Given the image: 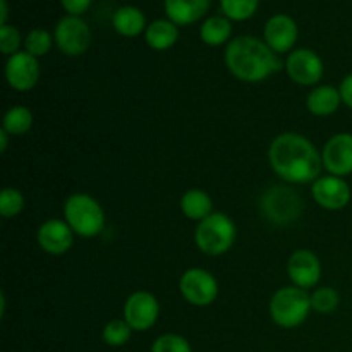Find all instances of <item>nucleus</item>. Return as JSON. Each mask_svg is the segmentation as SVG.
Listing matches in <instances>:
<instances>
[{"label": "nucleus", "mask_w": 352, "mask_h": 352, "mask_svg": "<svg viewBox=\"0 0 352 352\" xmlns=\"http://www.w3.org/2000/svg\"><path fill=\"white\" fill-rule=\"evenodd\" d=\"M270 167L289 184H308L322 177V151L299 133H282L268 148Z\"/></svg>", "instance_id": "obj_1"}, {"label": "nucleus", "mask_w": 352, "mask_h": 352, "mask_svg": "<svg viewBox=\"0 0 352 352\" xmlns=\"http://www.w3.org/2000/svg\"><path fill=\"white\" fill-rule=\"evenodd\" d=\"M226 65L243 82H261L282 69L278 55L256 36H236L227 43Z\"/></svg>", "instance_id": "obj_2"}, {"label": "nucleus", "mask_w": 352, "mask_h": 352, "mask_svg": "<svg viewBox=\"0 0 352 352\" xmlns=\"http://www.w3.org/2000/svg\"><path fill=\"white\" fill-rule=\"evenodd\" d=\"M64 220L76 236L85 239L100 236L105 229V212L102 205L86 192H74L65 199Z\"/></svg>", "instance_id": "obj_3"}, {"label": "nucleus", "mask_w": 352, "mask_h": 352, "mask_svg": "<svg viewBox=\"0 0 352 352\" xmlns=\"http://www.w3.org/2000/svg\"><path fill=\"white\" fill-rule=\"evenodd\" d=\"M311 309V294L296 285L278 289L268 305L272 322L280 329H296L302 325Z\"/></svg>", "instance_id": "obj_4"}, {"label": "nucleus", "mask_w": 352, "mask_h": 352, "mask_svg": "<svg viewBox=\"0 0 352 352\" xmlns=\"http://www.w3.org/2000/svg\"><path fill=\"white\" fill-rule=\"evenodd\" d=\"M196 246L208 256L226 254L236 243V226L226 213H212L205 220L198 222L195 232Z\"/></svg>", "instance_id": "obj_5"}, {"label": "nucleus", "mask_w": 352, "mask_h": 352, "mask_svg": "<svg viewBox=\"0 0 352 352\" xmlns=\"http://www.w3.org/2000/svg\"><path fill=\"white\" fill-rule=\"evenodd\" d=\"M260 210L268 222L287 226L301 215L302 199L294 189L285 188V186H274L261 196Z\"/></svg>", "instance_id": "obj_6"}, {"label": "nucleus", "mask_w": 352, "mask_h": 352, "mask_svg": "<svg viewBox=\"0 0 352 352\" xmlns=\"http://www.w3.org/2000/svg\"><path fill=\"white\" fill-rule=\"evenodd\" d=\"M182 298L192 306L205 308L219 298V280L205 268H188L179 278Z\"/></svg>", "instance_id": "obj_7"}, {"label": "nucleus", "mask_w": 352, "mask_h": 352, "mask_svg": "<svg viewBox=\"0 0 352 352\" xmlns=\"http://www.w3.org/2000/svg\"><path fill=\"white\" fill-rule=\"evenodd\" d=\"M54 40L62 54L79 57L91 45V30L79 16H64L55 26Z\"/></svg>", "instance_id": "obj_8"}, {"label": "nucleus", "mask_w": 352, "mask_h": 352, "mask_svg": "<svg viewBox=\"0 0 352 352\" xmlns=\"http://www.w3.org/2000/svg\"><path fill=\"white\" fill-rule=\"evenodd\" d=\"M289 79L301 86H316L323 78V60L311 48H298L284 64Z\"/></svg>", "instance_id": "obj_9"}, {"label": "nucleus", "mask_w": 352, "mask_h": 352, "mask_svg": "<svg viewBox=\"0 0 352 352\" xmlns=\"http://www.w3.org/2000/svg\"><path fill=\"white\" fill-rule=\"evenodd\" d=\"M160 315L158 299L148 291H136L124 302V320L134 332H146Z\"/></svg>", "instance_id": "obj_10"}, {"label": "nucleus", "mask_w": 352, "mask_h": 352, "mask_svg": "<svg viewBox=\"0 0 352 352\" xmlns=\"http://www.w3.org/2000/svg\"><path fill=\"white\" fill-rule=\"evenodd\" d=\"M41 76L40 62L26 50L7 57L6 79L7 85L16 91H30L38 85Z\"/></svg>", "instance_id": "obj_11"}, {"label": "nucleus", "mask_w": 352, "mask_h": 352, "mask_svg": "<svg viewBox=\"0 0 352 352\" xmlns=\"http://www.w3.org/2000/svg\"><path fill=\"white\" fill-rule=\"evenodd\" d=\"M322 162L330 175L346 177L352 174V134H333L323 146Z\"/></svg>", "instance_id": "obj_12"}, {"label": "nucleus", "mask_w": 352, "mask_h": 352, "mask_svg": "<svg viewBox=\"0 0 352 352\" xmlns=\"http://www.w3.org/2000/svg\"><path fill=\"white\" fill-rule=\"evenodd\" d=\"M311 195L316 205L322 208L337 212L349 205L351 201V188L342 177L337 175H323L318 177L311 186Z\"/></svg>", "instance_id": "obj_13"}, {"label": "nucleus", "mask_w": 352, "mask_h": 352, "mask_svg": "<svg viewBox=\"0 0 352 352\" xmlns=\"http://www.w3.org/2000/svg\"><path fill=\"white\" fill-rule=\"evenodd\" d=\"M287 275L292 285L308 291L318 285L322 278V263L313 251L298 250L289 258Z\"/></svg>", "instance_id": "obj_14"}, {"label": "nucleus", "mask_w": 352, "mask_h": 352, "mask_svg": "<svg viewBox=\"0 0 352 352\" xmlns=\"http://www.w3.org/2000/svg\"><path fill=\"white\" fill-rule=\"evenodd\" d=\"M36 243L45 253L60 256L72 248L74 232L64 219H48L38 229Z\"/></svg>", "instance_id": "obj_15"}, {"label": "nucleus", "mask_w": 352, "mask_h": 352, "mask_svg": "<svg viewBox=\"0 0 352 352\" xmlns=\"http://www.w3.org/2000/svg\"><path fill=\"white\" fill-rule=\"evenodd\" d=\"M265 43L275 52V54H291L298 41L299 30L296 21L287 14H275L265 24Z\"/></svg>", "instance_id": "obj_16"}, {"label": "nucleus", "mask_w": 352, "mask_h": 352, "mask_svg": "<svg viewBox=\"0 0 352 352\" xmlns=\"http://www.w3.org/2000/svg\"><path fill=\"white\" fill-rule=\"evenodd\" d=\"M165 14L177 26H188L201 19L210 9V0H165Z\"/></svg>", "instance_id": "obj_17"}, {"label": "nucleus", "mask_w": 352, "mask_h": 352, "mask_svg": "<svg viewBox=\"0 0 352 352\" xmlns=\"http://www.w3.org/2000/svg\"><path fill=\"white\" fill-rule=\"evenodd\" d=\"M340 103H342V96H340L339 88H333V86L329 85L313 88L308 93V98H306V107L316 117L332 116L339 110Z\"/></svg>", "instance_id": "obj_18"}, {"label": "nucleus", "mask_w": 352, "mask_h": 352, "mask_svg": "<svg viewBox=\"0 0 352 352\" xmlns=\"http://www.w3.org/2000/svg\"><path fill=\"white\" fill-rule=\"evenodd\" d=\"M179 40V26L170 19H157L148 24L144 31V41L153 50H168Z\"/></svg>", "instance_id": "obj_19"}, {"label": "nucleus", "mask_w": 352, "mask_h": 352, "mask_svg": "<svg viewBox=\"0 0 352 352\" xmlns=\"http://www.w3.org/2000/svg\"><path fill=\"white\" fill-rule=\"evenodd\" d=\"M112 26L120 36L134 38L146 31V17L138 7L124 6L113 12Z\"/></svg>", "instance_id": "obj_20"}, {"label": "nucleus", "mask_w": 352, "mask_h": 352, "mask_svg": "<svg viewBox=\"0 0 352 352\" xmlns=\"http://www.w3.org/2000/svg\"><path fill=\"white\" fill-rule=\"evenodd\" d=\"M179 205H181V212L184 213V217H188L189 220H195V222H201L213 213L212 198H210L208 192L198 188L188 189L182 195Z\"/></svg>", "instance_id": "obj_21"}, {"label": "nucleus", "mask_w": 352, "mask_h": 352, "mask_svg": "<svg viewBox=\"0 0 352 352\" xmlns=\"http://www.w3.org/2000/svg\"><path fill=\"white\" fill-rule=\"evenodd\" d=\"M232 36V23L226 16H212L199 28V38L208 47H220L229 43Z\"/></svg>", "instance_id": "obj_22"}, {"label": "nucleus", "mask_w": 352, "mask_h": 352, "mask_svg": "<svg viewBox=\"0 0 352 352\" xmlns=\"http://www.w3.org/2000/svg\"><path fill=\"white\" fill-rule=\"evenodd\" d=\"M33 127V113L28 107L14 105L3 113L2 129L9 136H23Z\"/></svg>", "instance_id": "obj_23"}, {"label": "nucleus", "mask_w": 352, "mask_h": 352, "mask_svg": "<svg viewBox=\"0 0 352 352\" xmlns=\"http://www.w3.org/2000/svg\"><path fill=\"white\" fill-rule=\"evenodd\" d=\"M134 330L131 329L129 323L124 318H116L110 320L105 327H103V342L110 347H120L124 344L129 342L131 336H133Z\"/></svg>", "instance_id": "obj_24"}, {"label": "nucleus", "mask_w": 352, "mask_h": 352, "mask_svg": "<svg viewBox=\"0 0 352 352\" xmlns=\"http://www.w3.org/2000/svg\"><path fill=\"white\" fill-rule=\"evenodd\" d=\"M54 36L48 33L47 30H41V28H34L24 38V50L28 54H31L33 57L40 58L43 55H47L48 52L54 47Z\"/></svg>", "instance_id": "obj_25"}, {"label": "nucleus", "mask_w": 352, "mask_h": 352, "mask_svg": "<svg viewBox=\"0 0 352 352\" xmlns=\"http://www.w3.org/2000/svg\"><path fill=\"white\" fill-rule=\"evenodd\" d=\"M260 0H220L223 16L230 21H246L254 16Z\"/></svg>", "instance_id": "obj_26"}, {"label": "nucleus", "mask_w": 352, "mask_h": 352, "mask_svg": "<svg viewBox=\"0 0 352 352\" xmlns=\"http://www.w3.org/2000/svg\"><path fill=\"white\" fill-rule=\"evenodd\" d=\"M340 305L339 292L333 287H318L311 294V308L320 315H330Z\"/></svg>", "instance_id": "obj_27"}, {"label": "nucleus", "mask_w": 352, "mask_h": 352, "mask_svg": "<svg viewBox=\"0 0 352 352\" xmlns=\"http://www.w3.org/2000/svg\"><path fill=\"white\" fill-rule=\"evenodd\" d=\"M26 199L24 195L16 188H3L0 195V215L3 219H14L24 210Z\"/></svg>", "instance_id": "obj_28"}, {"label": "nucleus", "mask_w": 352, "mask_h": 352, "mask_svg": "<svg viewBox=\"0 0 352 352\" xmlns=\"http://www.w3.org/2000/svg\"><path fill=\"white\" fill-rule=\"evenodd\" d=\"M151 352H192L191 344L179 333H164L151 344Z\"/></svg>", "instance_id": "obj_29"}, {"label": "nucleus", "mask_w": 352, "mask_h": 352, "mask_svg": "<svg viewBox=\"0 0 352 352\" xmlns=\"http://www.w3.org/2000/svg\"><path fill=\"white\" fill-rule=\"evenodd\" d=\"M21 43H23V38H21V33L17 31V28L9 26H0V52L7 57L17 54L19 52Z\"/></svg>", "instance_id": "obj_30"}, {"label": "nucleus", "mask_w": 352, "mask_h": 352, "mask_svg": "<svg viewBox=\"0 0 352 352\" xmlns=\"http://www.w3.org/2000/svg\"><path fill=\"white\" fill-rule=\"evenodd\" d=\"M67 16H81L91 6V0H60Z\"/></svg>", "instance_id": "obj_31"}, {"label": "nucleus", "mask_w": 352, "mask_h": 352, "mask_svg": "<svg viewBox=\"0 0 352 352\" xmlns=\"http://www.w3.org/2000/svg\"><path fill=\"white\" fill-rule=\"evenodd\" d=\"M339 91L340 96H342L344 105H347L352 110V72L342 79V82L339 86Z\"/></svg>", "instance_id": "obj_32"}, {"label": "nucleus", "mask_w": 352, "mask_h": 352, "mask_svg": "<svg viewBox=\"0 0 352 352\" xmlns=\"http://www.w3.org/2000/svg\"><path fill=\"white\" fill-rule=\"evenodd\" d=\"M0 9H2V16H0V24L6 26L7 24V16H9V6H7V0H0Z\"/></svg>", "instance_id": "obj_33"}, {"label": "nucleus", "mask_w": 352, "mask_h": 352, "mask_svg": "<svg viewBox=\"0 0 352 352\" xmlns=\"http://www.w3.org/2000/svg\"><path fill=\"white\" fill-rule=\"evenodd\" d=\"M7 144H9V134L3 129H0V151H2V153L7 151Z\"/></svg>", "instance_id": "obj_34"}]
</instances>
